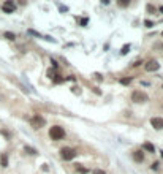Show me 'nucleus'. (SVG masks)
<instances>
[{"label":"nucleus","mask_w":163,"mask_h":174,"mask_svg":"<svg viewBox=\"0 0 163 174\" xmlns=\"http://www.w3.org/2000/svg\"><path fill=\"white\" fill-rule=\"evenodd\" d=\"M63 136H65V130L62 127H59V125H54V127L49 128V138H51L52 141H59Z\"/></svg>","instance_id":"obj_1"},{"label":"nucleus","mask_w":163,"mask_h":174,"mask_svg":"<svg viewBox=\"0 0 163 174\" xmlns=\"http://www.w3.org/2000/svg\"><path fill=\"white\" fill-rule=\"evenodd\" d=\"M131 100L135 103H146L149 100V97L146 92H143V90H133L131 92Z\"/></svg>","instance_id":"obj_2"},{"label":"nucleus","mask_w":163,"mask_h":174,"mask_svg":"<svg viewBox=\"0 0 163 174\" xmlns=\"http://www.w3.org/2000/svg\"><path fill=\"white\" fill-rule=\"evenodd\" d=\"M30 123H32V127L33 128H43L45 125H46V120H45V117L43 116H40V114H35L33 117H32V120H30Z\"/></svg>","instance_id":"obj_3"},{"label":"nucleus","mask_w":163,"mask_h":174,"mask_svg":"<svg viewBox=\"0 0 163 174\" xmlns=\"http://www.w3.org/2000/svg\"><path fill=\"white\" fill-rule=\"evenodd\" d=\"M75 155H76V152H75L72 147H63V149L60 150V157H62L63 160H67V162L73 160V158H75Z\"/></svg>","instance_id":"obj_4"},{"label":"nucleus","mask_w":163,"mask_h":174,"mask_svg":"<svg viewBox=\"0 0 163 174\" xmlns=\"http://www.w3.org/2000/svg\"><path fill=\"white\" fill-rule=\"evenodd\" d=\"M151 125L155 130H163V117H152Z\"/></svg>","instance_id":"obj_5"},{"label":"nucleus","mask_w":163,"mask_h":174,"mask_svg":"<svg viewBox=\"0 0 163 174\" xmlns=\"http://www.w3.org/2000/svg\"><path fill=\"white\" fill-rule=\"evenodd\" d=\"M144 67H146L147 71H157V70L160 68V64H158L157 60H149Z\"/></svg>","instance_id":"obj_6"},{"label":"nucleus","mask_w":163,"mask_h":174,"mask_svg":"<svg viewBox=\"0 0 163 174\" xmlns=\"http://www.w3.org/2000/svg\"><path fill=\"white\" fill-rule=\"evenodd\" d=\"M2 8H3L5 13H13L16 10V5H15V2H11V0H6V2L2 5Z\"/></svg>","instance_id":"obj_7"},{"label":"nucleus","mask_w":163,"mask_h":174,"mask_svg":"<svg viewBox=\"0 0 163 174\" xmlns=\"http://www.w3.org/2000/svg\"><path fill=\"white\" fill-rule=\"evenodd\" d=\"M133 160H135V162H138V163H141L144 160V152L143 150H135L133 152Z\"/></svg>","instance_id":"obj_8"},{"label":"nucleus","mask_w":163,"mask_h":174,"mask_svg":"<svg viewBox=\"0 0 163 174\" xmlns=\"http://www.w3.org/2000/svg\"><path fill=\"white\" fill-rule=\"evenodd\" d=\"M0 165H2L3 168H6V166H8V155H6V154L0 155Z\"/></svg>","instance_id":"obj_9"},{"label":"nucleus","mask_w":163,"mask_h":174,"mask_svg":"<svg viewBox=\"0 0 163 174\" xmlns=\"http://www.w3.org/2000/svg\"><path fill=\"white\" fill-rule=\"evenodd\" d=\"M76 171L78 172H81V174H87V168H86V166H81V165H76Z\"/></svg>","instance_id":"obj_10"},{"label":"nucleus","mask_w":163,"mask_h":174,"mask_svg":"<svg viewBox=\"0 0 163 174\" xmlns=\"http://www.w3.org/2000/svg\"><path fill=\"white\" fill-rule=\"evenodd\" d=\"M3 37H5L6 40H10V41H13V40L16 38V37H15V33H11V32H5V35H3Z\"/></svg>","instance_id":"obj_11"},{"label":"nucleus","mask_w":163,"mask_h":174,"mask_svg":"<svg viewBox=\"0 0 163 174\" xmlns=\"http://www.w3.org/2000/svg\"><path fill=\"white\" fill-rule=\"evenodd\" d=\"M144 149L149 150V152H154V150H155V149H154V146H152L151 143H144Z\"/></svg>","instance_id":"obj_12"},{"label":"nucleus","mask_w":163,"mask_h":174,"mask_svg":"<svg viewBox=\"0 0 163 174\" xmlns=\"http://www.w3.org/2000/svg\"><path fill=\"white\" fill-rule=\"evenodd\" d=\"M130 82H131V78H124V79H120V84H124V86L130 84Z\"/></svg>","instance_id":"obj_13"},{"label":"nucleus","mask_w":163,"mask_h":174,"mask_svg":"<svg viewBox=\"0 0 163 174\" xmlns=\"http://www.w3.org/2000/svg\"><path fill=\"white\" fill-rule=\"evenodd\" d=\"M25 150L29 152L30 155H35V154H37V150H35V149H32V147H29V146H25Z\"/></svg>","instance_id":"obj_14"},{"label":"nucleus","mask_w":163,"mask_h":174,"mask_svg":"<svg viewBox=\"0 0 163 174\" xmlns=\"http://www.w3.org/2000/svg\"><path fill=\"white\" fill-rule=\"evenodd\" d=\"M128 3H130V2H127V0H125V2H122V0H119V2H117V5L120 6V8H122V6H128Z\"/></svg>","instance_id":"obj_15"},{"label":"nucleus","mask_w":163,"mask_h":174,"mask_svg":"<svg viewBox=\"0 0 163 174\" xmlns=\"http://www.w3.org/2000/svg\"><path fill=\"white\" fill-rule=\"evenodd\" d=\"M146 10H147L149 13H155V6H154V5H147Z\"/></svg>","instance_id":"obj_16"},{"label":"nucleus","mask_w":163,"mask_h":174,"mask_svg":"<svg viewBox=\"0 0 163 174\" xmlns=\"http://www.w3.org/2000/svg\"><path fill=\"white\" fill-rule=\"evenodd\" d=\"M128 48H130V46H128V44H127V46H125V48H124V49H122V51H120V52H122V54H127V52H128Z\"/></svg>","instance_id":"obj_17"},{"label":"nucleus","mask_w":163,"mask_h":174,"mask_svg":"<svg viewBox=\"0 0 163 174\" xmlns=\"http://www.w3.org/2000/svg\"><path fill=\"white\" fill-rule=\"evenodd\" d=\"M144 25H146V27H152L154 24L151 22V21H144Z\"/></svg>","instance_id":"obj_18"},{"label":"nucleus","mask_w":163,"mask_h":174,"mask_svg":"<svg viewBox=\"0 0 163 174\" xmlns=\"http://www.w3.org/2000/svg\"><path fill=\"white\" fill-rule=\"evenodd\" d=\"M94 174H106V172H105L103 169H95V171H94Z\"/></svg>","instance_id":"obj_19"},{"label":"nucleus","mask_w":163,"mask_h":174,"mask_svg":"<svg viewBox=\"0 0 163 174\" xmlns=\"http://www.w3.org/2000/svg\"><path fill=\"white\" fill-rule=\"evenodd\" d=\"M141 64H143V62H139V60H138V62H135V64H133V67H139Z\"/></svg>","instance_id":"obj_20"},{"label":"nucleus","mask_w":163,"mask_h":174,"mask_svg":"<svg viewBox=\"0 0 163 174\" xmlns=\"http://www.w3.org/2000/svg\"><path fill=\"white\" fill-rule=\"evenodd\" d=\"M158 165H160L158 162H155V163H154V166H152V168H154V169H157V168H158Z\"/></svg>","instance_id":"obj_21"},{"label":"nucleus","mask_w":163,"mask_h":174,"mask_svg":"<svg viewBox=\"0 0 163 174\" xmlns=\"http://www.w3.org/2000/svg\"><path fill=\"white\" fill-rule=\"evenodd\" d=\"M160 11H161V13H163V6H160Z\"/></svg>","instance_id":"obj_22"}]
</instances>
